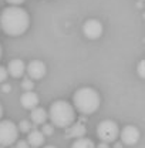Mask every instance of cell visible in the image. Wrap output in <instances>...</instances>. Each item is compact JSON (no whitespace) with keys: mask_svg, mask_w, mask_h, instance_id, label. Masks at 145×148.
<instances>
[{"mask_svg":"<svg viewBox=\"0 0 145 148\" xmlns=\"http://www.w3.org/2000/svg\"><path fill=\"white\" fill-rule=\"evenodd\" d=\"M29 26L30 16L20 6H9L0 14V27L7 36H21L27 32Z\"/></svg>","mask_w":145,"mask_h":148,"instance_id":"cell-1","label":"cell"},{"mask_svg":"<svg viewBox=\"0 0 145 148\" xmlns=\"http://www.w3.org/2000/svg\"><path fill=\"white\" fill-rule=\"evenodd\" d=\"M101 97L97 90L91 87H81L72 95V106L74 108L83 115H91L100 108Z\"/></svg>","mask_w":145,"mask_h":148,"instance_id":"cell-2","label":"cell"},{"mask_svg":"<svg viewBox=\"0 0 145 148\" xmlns=\"http://www.w3.org/2000/svg\"><path fill=\"white\" fill-rule=\"evenodd\" d=\"M49 117L54 127L67 128L75 121V108L64 100H57L50 106Z\"/></svg>","mask_w":145,"mask_h":148,"instance_id":"cell-3","label":"cell"},{"mask_svg":"<svg viewBox=\"0 0 145 148\" xmlns=\"http://www.w3.org/2000/svg\"><path fill=\"white\" fill-rule=\"evenodd\" d=\"M97 137L100 138V141L104 143H114L118 137H120V127L115 121L112 120H104L97 125Z\"/></svg>","mask_w":145,"mask_h":148,"instance_id":"cell-4","label":"cell"},{"mask_svg":"<svg viewBox=\"0 0 145 148\" xmlns=\"http://www.w3.org/2000/svg\"><path fill=\"white\" fill-rule=\"evenodd\" d=\"M18 138V125L10 120L0 121V145L10 147Z\"/></svg>","mask_w":145,"mask_h":148,"instance_id":"cell-5","label":"cell"},{"mask_svg":"<svg viewBox=\"0 0 145 148\" xmlns=\"http://www.w3.org/2000/svg\"><path fill=\"white\" fill-rule=\"evenodd\" d=\"M103 32H104V27H103V23L100 20H95V18H90L87 20L84 24H83V33L84 36L90 40H97L103 36Z\"/></svg>","mask_w":145,"mask_h":148,"instance_id":"cell-6","label":"cell"},{"mask_svg":"<svg viewBox=\"0 0 145 148\" xmlns=\"http://www.w3.org/2000/svg\"><path fill=\"white\" fill-rule=\"evenodd\" d=\"M120 137H121V143L125 145H134L140 141L141 132L135 125H125L122 131H120Z\"/></svg>","mask_w":145,"mask_h":148,"instance_id":"cell-7","label":"cell"},{"mask_svg":"<svg viewBox=\"0 0 145 148\" xmlns=\"http://www.w3.org/2000/svg\"><path fill=\"white\" fill-rule=\"evenodd\" d=\"M26 71H27L29 77H30L31 80H40V78H43V77L46 75L47 67H46V64H44L43 61H40V60H31V61L27 64Z\"/></svg>","mask_w":145,"mask_h":148,"instance_id":"cell-8","label":"cell"},{"mask_svg":"<svg viewBox=\"0 0 145 148\" xmlns=\"http://www.w3.org/2000/svg\"><path fill=\"white\" fill-rule=\"evenodd\" d=\"M38 103H40V98L36 92H33V90L23 92L21 97H20V104L26 110H33V108L38 107Z\"/></svg>","mask_w":145,"mask_h":148,"instance_id":"cell-9","label":"cell"},{"mask_svg":"<svg viewBox=\"0 0 145 148\" xmlns=\"http://www.w3.org/2000/svg\"><path fill=\"white\" fill-rule=\"evenodd\" d=\"M7 71H9V74H10L12 77L20 78V77H23V74L26 73V64H24L23 60L14 58V60H12V61L9 63Z\"/></svg>","mask_w":145,"mask_h":148,"instance_id":"cell-10","label":"cell"},{"mask_svg":"<svg viewBox=\"0 0 145 148\" xmlns=\"http://www.w3.org/2000/svg\"><path fill=\"white\" fill-rule=\"evenodd\" d=\"M85 132H87V128H85V125L80 121H74L70 127H67L66 128V134H64V137H68V138H81V137H84L85 135Z\"/></svg>","mask_w":145,"mask_h":148,"instance_id":"cell-11","label":"cell"},{"mask_svg":"<svg viewBox=\"0 0 145 148\" xmlns=\"http://www.w3.org/2000/svg\"><path fill=\"white\" fill-rule=\"evenodd\" d=\"M46 135L43 134V131H38V130H31L29 131V135H27V141L31 147H41L44 144V138Z\"/></svg>","mask_w":145,"mask_h":148,"instance_id":"cell-12","label":"cell"},{"mask_svg":"<svg viewBox=\"0 0 145 148\" xmlns=\"http://www.w3.org/2000/svg\"><path fill=\"white\" fill-rule=\"evenodd\" d=\"M30 117H31V121H33L36 125H40V124H44V123H46V120H47L49 114L46 112L44 108H41V107H36V108H33V110H31Z\"/></svg>","mask_w":145,"mask_h":148,"instance_id":"cell-13","label":"cell"},{"mask_svg":"<svg viewBox=\"0 0 145 148\" xmlns=\"http://www.w3.org/2000/svg\"><path fill=\"white\" fill-rule=\"evenodd\" d=\"M71 148H97V147H95V144L91 140L81 137V138H75V141L72 143Z\"/></svg>","mask_w":145,"mask_h":148,"instance_id":"cell-14","label":"cell"},{"mask_svg":"<svg viewBox=\"0 0 145 148\" xmlns=\"http://www.w3.org/2000/svg\"><path fill=\"white\" fill-rule=\"evenodd\" d=\"M18 131H20V132H29V131H31V123L27 121V120L20 121V124H18Z\"/></svg>","mask_w":145,"mask_h":148,"instance_id":"cell-15","label":"cell"},{"mask_svg":"<svg viewBox=\"0 0 145 148\" xmlns=\"http://www.w3.org/2000/svg\"><path fill=\"white\" fill-rule=\"evenodd\" d=\"M137 73H138V75H140L141 78L145 80V58L138 63V66H137Z\"/></svg>","mask_w":145,"mask_h":148,"instance_id":"cell-16","label":"cell"},{"mask_svg":"<svg viewBox=\"0 0 145 148\" xmlns=\"http://www.w3.org/2000/svg\"><path fill=\"white\" fill-rule=\"evenodd\" d=\"M21 87H23L26 91H30V90L34 88V83L31 81V78H24L23 83H21Z\"/></svg>","mask_w":145,"mask_h":148,"instance_id":"cell-17","label":"cell"},{"mask_svg":"<svg viewBox=\"0 0 145 148\" xmlns=\"http://www.w3.org/2000/svg\"><path fill=\"white\" fill-rule=\"evenodd\" d=\"M43 134L44 135H53V132H54V125H51V124H43Z\"/></svg>","mask_w":145,"mask_h":148,"instance_id":"cell-18","label":"cell"},{"mask_svg":"<svg viewBox=\"0 0 145 148\" xmlns=\"http://www.w3.org/2000/svg\"><path fill=\"white\" fill-rule=\"evenodd\" d=\"M7 75H9V71H7V69H6V67H3V66H0V83L6 81Z\"/></svg>","mask_w":145,"mask_h":148,"instance_id":"cell-19","label":"cell"},{"mask_svg":"<svg viewBox=\"0 0 145 148\" xmlns=\"http://www.w3.org/2000/svg\"><path fill=\"white\" fill-rule=\"evenodd\" d=\"M16 148H30V144H29V141H26V140H20V141H17Z\"/></svg>","mask_w":145,"mask_h":148,"instance_id":"cell-20","label":"cell"},{"mask_svg":"<svg viewBox=\"0 0 145 148\" xmlns=\"http://www.w3.org/2000/svg\"><path fill=\"white\" fill-rule=\"evenodd\" d=\"M7 3H10L12 6H20L21 3H24L26 0H6Z\"/></svg>","mask_w":145,"mask_h":148,"instance_id":"cell-21","label":"cell"},{"mask_svg":"<svg viewBox=\"0 0 145 148\" xmlns=\"http://www.w3.org/2000/svg\"><path fill=\"white\" fill-rule=\"evenodd\" d=\"M97 148H109V144H108V143H104V141H101V143L97 145Z\"/></svg>","mask_w":145,"mask_h":148,"instance_id":"cell-22","label":"cell"},{"mask_svg":"<svg viewBox=\"0 0 145 148\" xmlns=\"http://www.w3.org/2000/svg\"><path fill=\"white\" fill-rule=\"evenodd\" d=\"M1 90L4 92H9L12 90V87H10V84H3V87H1Z\"/></svg>","mask_w":145,"mask_h":148,"instance_id":"cell-23","label":"cell"},{"mask_svg":"<svg viewBox=\"0 0 145 148\" xmlns=\"http://www.w3.org/2000/svg\"><path fill=\"white\" fill-rule=\"evenodd\" d=\"M1 115H3V107H1V104H0V118H1Z\"/></svg>","mask_w":145,"mask_h":148,"instance_id":"cell-24","label":"cell"},{"mask_svg":"<svg viewBox=\"0 0 145 148\" xmlns=\"http://www.w3.org/2000/svg\"><path fill=\"white\" fill-rule=\"evenodd\" d=\"M44 148H57V147H54V145H47V147H44Z\"/></svg>","mask_w":145,"mask_h":148,"instance_id":"cell-25","label":"cell"},{"mask_svg":"<svg viewBox=\"0 0 145 148\" xmlns=\"http://www.w3.org/2000/svg\"><path fill=\"white\" fill-rule=\"evenodd\" d=\"M115 148H121V144H115Z\"/></svg>","mask_w":145,"mask_h":148,"instance_id":"cell-26","label":"cell"},{"mask_svg":"<svg viewBox=\"0 0 145 148\" xmlns=\"http://www.w3.org/2000/svg\"><path fill=\"white\" fill-rule=\"evenodd\" d=\"M0 58H1V46H0Z\"/></svg>","mask_w":145,"mask_h":148,"instance_id":"cell-27","label":"cell"},{"mask_svg":"<svg viewBox=\"0 0 145 148\" xmlns=\"http://www.w3.org/2000/svg\"><path fill=\"white\" fill-rule=\"evenodd\" d=\"M31 148H37V147H31Z\"/></svg>","mask_w":145,"mask_h":148,"instance_id":"cell-28","label":"cell"},{"mask_svg":"<svg viewBox=\"0 0 145 148\" xmlns=\"http://www.w3.org/2000/svg\"><path fill=\"white\" fill-rule=\"evenodd\" d=\"M0 148H3V147H1V145H0Z\"/></svg>","mask_w":145,"mask_h":148,"instance_id":"cell-29","label":"cell"},{"mask_svg":"<svg viewBox=\"0 0 145 148\" xmlns=\"http://www.w3.org/2000/svg\"><path fill=\"white\" fill-rule=\"evenodd\" d=\"M0 29H1V27H0Z\"/></svg>","mask_w":145,"mask_h":148,"instance_id":"cell-30","label":"cell"}]
</instances>
